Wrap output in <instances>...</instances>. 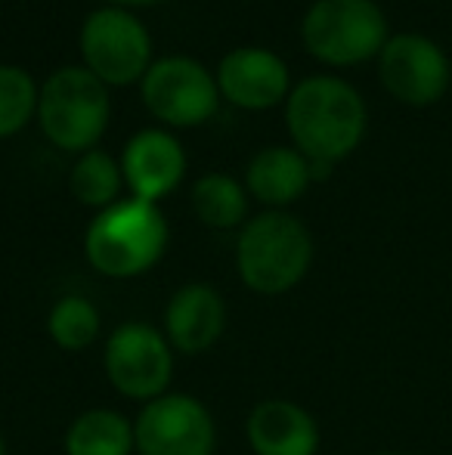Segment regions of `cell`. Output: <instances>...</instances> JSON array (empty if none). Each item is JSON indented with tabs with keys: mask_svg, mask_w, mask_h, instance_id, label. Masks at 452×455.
<instances>
[{
	"mask_svg": "<svg viewBox=\"0 0 452 455\" xmlns=\"http://www.w3.org/2000/svg\"><path fill=\"white\" fill-rule=\"evenodd\" d=\"M366 121L360 91L335 75H310L285 100V124L307 162L335 168L362 143Z\"/></svg>",
	"mask_w": 452,
	"mask_h": 455,
	"instance_id": "1",
	"label": "cell"
},
{
	"mask_svg": "<svg viewBox=\"0 0 452 455\" xmlns=\"http://www.w3.org/2000/svg\"><path fill=\"white\" fill-rule=\"evenodd\" d=\"M170 229L162 208L146 198H118L97 211L84 233V258L106 279H137L164 258Z\"/></svg>",
	"mask_w": 452,
	"mask_h": 455,
	"instance_id": "2",
	"label": "cell"
},
{
	"mask_svg": "<svg viewBox=\"0 0 452 455\" xmlns=\"http://www.w3.org/2000/svg\"><path fill=\"white\" fill-rule=\"evenodd\" d=\"M313 267V235L289 211H264L245 220L235 239V273L254 294L276 298L307 279Z\"/></svg>",
	"mask_w": 452,
	"mask_h": 455,
	"instance_id": "3",
	"label": "cell"
},
{
	"mask_svg": "<svg viewBox=\"0 0 452 455\" xmlns=\"http://www.w3.org/2000/svg\"><path fill=\"white\" fill-rule=\"evenodd\" d=\"M109 91L87 66H62L41 84L37 121L50 143L68 152L97 149L109 124Z\"/></svg>",
	"mask_w": 452,
	"mask_h": 455,
	"instance_id": "4",
	"label": "cell"
},
{
	"mask_svg": "<svg viewBox=\"0 0 452 455\" xmlns=\"http://www.w3.org/2000/svg\"><path fill=\"white\" fill-rule=\"evenodd\" d=\"M301 37L316 60L356 66L387 44V19L375 0H316L301 22Z\"/></svg>",
	"mask_w": 452,
	"mask_h": 455,
	"instance_id": "5",
	"label": "cell"
},
{
	"mask_svg": "<svg viewBox=\"0 0 452 455\" xmlns=\"http://www.w3.org/2000/svg\"><path fill=\"white\" fill-rule=\"evenodd\" d=\"M174 356L164 331L143 319L115 325L103 344V369L112 390L143 406L170 390Z\"/></svg>",
	"mask_w": 452,
	"mask_h": 455,
	"instance_id": "6",
	"label": "cell"
},
{
	"mask_svg": "<svg viewBox=\"0 0 452 455\" xmlns=\"http://www.w3.org/2000/svg\"><path fill=\"white\" fill-rule=\"evenodd\" d=\"M81 53L103 84H131L149 72L152 37L131 10L106 4L81 25Z\"/></svg>",
	"mask_w": 452,
	"mask_h": 455,
	"instance_id": "7",
	"label": "cell"
},
{
	"mask_svg": "<svg viewBox=\"0 0 452 455\" xmlns=\"http://www.w3.org/2000/svg\"><path fill=\"white\" fill-rule=\"evenodd\" d=\"M137 455H214L218 425L199 396L168 390L133 419Z\"/></svg>",
	"mask_w": 452,
	"mask_h": 455,
	"instance_id": "8",
	"label": "cell"
},
{
	"mask_svg": "<svg viewBox=\"0 0 452 455\" xmlns=\"http://www.w3.org/2000/svg\"><path fill=\"white\" fill-rule=\"evenodd\" d=\"M139 93L146 108L170 127L202 124L218 112L220 102L218 75H211L193 56H164L152 62Z\"/></svg>",
	"mask_w": 452,
	"mask_h": 455,
	"instance_id": "9",
	"label": "cell"
},
{
	"mask_svg": "<svg viewBox=\"0 0 452 455\" xmlns=\"http://www.w3.org/2000/svg\"><path fill=\"white\" fill-rule=\"evenodd\" d=\"M378 78L393 100L406 106H431L449 87V56L428 35H393L378 53Z\"/></svg>",
	"mask_w": 452,
	"mask_h": 455,
	"instance_id": "10",
	"label": "cell"
},
{
	"mask_svg": "<svg viewBox=\"0 0 452 455\" xmlns=\"http://www.w3.org/2000/svg\"><path fill=\"white\" fill-rule=\"evenodd\" d=\"M162 331L174 347V354H208L226 331V304L220 291L208 282L180 285L164 307Z\"/></svg>",
	"mask_w": 452,
	"mask_h": 455,
	"instance_id": "11",
	"label": "cell"
},
{
	"mask_svg": "<svg viewBox=\"0 0 452 455\" xmlns=\"http://www.w3.org/2000/svg\"><path fill=\"white\" fill-rule=\"evenodd\" d=\"M121 174L131 196L158 204L180 186L186 174V152L174 133L162 127H146L127 140L121 152Z\"/></svg>",
	"mask_w": 452,
	"mask_h": 455,
	"instance_id": "12",
	"label": "cell"
},
{
	"mask_svg": "<svg viewBox=\"0 0 452 455\" xmlns=\"http://www.w3.org/2000/svg\"><path fill=\"white\" fill-rule=\"evenodd\" d=\"M220 96L242 108H270L289 100L291 75L279 53L264 47H235L220 60Z\"/></svg>",
	"mask_w": 452,
	"mask_h": 455,
	"instance_id": "13",
	"label": "cell"
},
{
	"mask_svg": "<svg viewBox=\"0 0 452 455\" xmlns=\"http://www.w3.org/2000/svg\"><path fill=\"white\" fill-rule=\"evenodd\" d=\"M245 440L254 455H316L322 434L310 409L285 396H273L248 412Z\"/></svg>",
	"mask_w": 452,
	"mask_h": 455,
	"instance_id": "14",
	"label": "cell"
},
{
	"mask_svg": "<svg viewBox=\"0 0 452 455\" xmlns=\"http://www.w3.org/2000/svg\"><path fill=\"white\" fill-rule=\"evenodd\" d=\"M310 183V162L291 146H266L245 171V189L270 211H285V204L297 202Z\"/></svg>",
	"mask_w": 452,
	"mask_h": 455,
	"instance_id": "15",
	"label": "cell"
},
{
	"mask_svg": "<svg viewBox=\"0 0 452 455\" xmlns=\"http://www.w3.org/2000/svg\"><path fill=\"white\" fill-rule=\"evenodd\" d=\"M62 452L66 455H137V440H133V421L121 415L118 409H87L62 437Z\"/></svg>",
	"mask_w": 452,
	"mask_h": 455,
	"instance_id": "16",
	"label": "cell"
},
{
	"mask_svg": "<svg viewBox=\"0 0 452 455\" xmlns=\"http://www.w3.org/2000/svg\"><path fill=\"white\" fill-rule=\"evenodd\" d=\"M103 331V316L97 304L84 294H62L47 313V335L66 354H84L97 344Z\"/></svg>",
	"mask_w": 452,
	"mask_h": 455,
	"instance_id": "17",
	"label": "cell"
},
{
	"mask_svg": "<svg viewBox=\"0 0 452 455\" xmlns=\"http://www.w3.org/2000/svg\"><path fill=\"white\" fill-rule=\"evenodd\" d=\"M193 211L211 229L245 227L248 192L235 177L211 171V174H202L193 186Z\"/></svg>",
	"mask_w": 452,
	"mask_h": 455,
	"instance_id": "18",
	"label": "cell"
},
{
	"mask_svg": "<svg viewBox=\"0 0 452 455\" xmlns=\"http://www.w3.org/2000/svg\"><path fill=\"white\" fill-rule=\"evenodd\" d=\"M121 186H124L121 164L103 149L81 152L72 174H68V189H72V196L78 198L81 204L97 208V211H103L118 202Z\"/></svg>",
	"mask_w": 452,
	"mask_h": 455,
	"instance_id": "19",
	"label": "cell"
},
{
	"mask_svg": "<svg viewBox=\"0 0 452 455\" xmlns=\"http://www.w3.org/2000/svg\"><path fill=\"white\" fill-rule=\"evenodd\" d=\"M37 93L41 87L25 68L6 62L0 66V137H10L28 124V118L37 112Z\"/></svg>",
	"mask_w": 452,
	"mask_h": 455,
	"instance_id": "20",
	"label": "cell"
},
{
	"mask_svg": "<svg viewBox=\"0 0 452 455\" xmlns=\"http://www.w3.org/2000/svg\"><path fill=\"white\" fill-rule=\"evenodd\" d=\"M106 4H109V6H124V10H127V6H139V4H158V0H106Z\"/></svg>",
	"mask_w": 452,
	"mask_h": 455,
	"instance_id": "21",
	"label": "cell"
},
{
	"mask_svg": "<svg viewBox=\"0 0 452 455\" xmlns=\"http://www.w3.org/2000/svg\"><path fill=\"white\" fill-rule=\"evenodd\" d=\"M0 455H10V452H6V440H4V434H0Z\"/></svg>",
	"mask_w": 452,
	"mask_h": 455,
	"instance_id": "22",
	"label": "cell"
},
{
	"mask_svg": "<svg viewBox=\"0 0 452 455\" xmlns=\"http://www.w3.org/2000/svg\"><path fill=\"white\" fill-rule=\"evenodd\" d=\"M375 455H406V452H393V450H387V452H375Z\"/></svg>",
	"mask_w": 452,
	"mask_h": 455,
	"instance_id": "23",
	"label": "cell"
}]
</instances>
